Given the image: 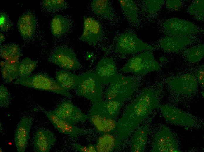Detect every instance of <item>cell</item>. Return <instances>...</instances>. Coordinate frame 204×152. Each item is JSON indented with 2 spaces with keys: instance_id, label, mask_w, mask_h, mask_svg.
Segmentation results:
<instances>
[{
  "instance_id": "1",
  "label": "cell",
  "mask_w": 204,
  "mask_h": 152,
  "mask_svg": "<svg viewBox=\"0 0 204 152\" xmlns=\"http://www.w3.org/2000/svg\"><path fill=\"white\" fill-rule=\"evenodd\" d=\"M159 106L158 92L151 88L143 91L127 106L117 122L116 129L119 139L128 137Z\"/></svg>"
},
{
  "instance_id": "2",
  "label": "cell",
  "mask_w": 204,
  "mask_h": 152,
  "mask_svg": "<svg viewBox=\"0 0 204 152\" xmlns=\"http://www.w3.org/2000/svg\"><path fill=\"white\" fill-rule=\"evenodd\" d=\"M123 102L106 100L92 104L87 114L88 119L96 130L102 133L116 129V119Z\"/></svg>"
},
{
  "instance_id": "3",
  "label": "cell",
  "mask_w": 204,
  "mask_h": 152,
  "mask_svg": "<svg viewBox=\"0 0 204 152\" xmlns=\"http://www.w3.org/2000/svg\"><path fill=\"white\" fill-rule=\"evenodd\" d=\"M139 80L136 77L118 74L110 83L105 93L107 100L123 102L130 99L138 89Z\"/></svg>"
},
{
  "instance_id": "4",
  "label": "cell",
  "mask_w": 204,
  "mask_h": 152,
  "mask_svg": "<svg viewBox=\"0 0 204 152\" xmlns=\"http://www.w3.org/2000/svg\"><path fill=\"white\" fill-rule=\"evenodd\" d=\"M13 83L36 89L54 92L68 98L72 97L68 91L60 86L56 81L44 74L38 73L26 78L19 77Z\"/></svg>"
},
{
  "instance_id": "5",
  "label": "cell",
  "mask_w": 204,
  "mask_h": 152,
  "mask_svg": "<svg viewBox=\"0 0 204 152\" xmlns=\"http://www.w3.org/2000/svg\"><path fill=\"white\" fill-rule=\"evenodd\" d=\"M76 94L89 100L93 104L102 101V83L96 73L89 72L80 75Z\"/></svg>"
},
{
  "instance_id": "6",
  "label": "cell",
  "mask_w": 204,
  "mask_h": 152,
  "mask_svg": "<svg viewBox=\"0 0 204 152\" xmlns=\"http://www.w3.org/2000/svg\"><path fill=\"white\" fill-rule=\"evenodd\" d=\"M160 66L152 53L147 51L130 58L121 69L125 72L141 75L159 70Z\"/></svg>"
},
{
  "instance_id": "7",
  "label": "cell",
  "mask_w": 204,
  "mask_h": 152,
  "mask_svg": "<svg viewBox=\"0 0 204 152\" xmlns=\"http://www.w3.org/2000/svg\"><path fill=\"white\" fill-rule=\"evenodd\" d=\"M154 46L143 42L132 32L120 34L117 40L116 50L123 54L136 53L144 50H152Z\"/></svg>"
},
{
  "instance_id": "8",
  "label": "cell",
  "mask_w": 204,
  "mask_h": 152,
  "mask_svg": "<svg viewBox=\"0 0 204 152\" xmlns=\"http://www.w3.org/2000/svg\"><path fill=\"white\" fill-rule=\"evenodd\" d=\"M163 27L165 32L172 36L190 37L203 32L191 22L178 18L168 19Z\"/></svg>"
},
{
  "instance_id": "9",
  "label": "cell",
  "mask_w": 204,
  "mask_h": 152,
  "mask_svg": "<svg viewBox=\"0 0 204 152\" xmlns=\"http://www.w3.org/2000/svg\"><path fill=\"white\" fill-rule=\"evenodd\" d=\"M153 152H179L177 142L168 128L163 127L155 134L151 150Z\"/></svg>"
},
{
  "instance_id": "10",
  "label": "cell",
  "mask_w": 204,
  "mask_h": 152,
  "mask_svg": "<svg viewBox=\"0 0 204 152\" xmlns=\"http://www.w3.org/2000/svg\"><path fill=\"white\" fill-rule=\"evenodd\" d=\"M39 109L45 113L53 126L59 132L68 135L72 138L86 135L91 132L90 130L77 127L74 124L59 118L52 111H47L40 107Z\"/></svg>"
},
{
  "instance_id": "11",
  "label": "cell",
  "mask_w": 204,
  "mask_h": 152,
  "mask_svg": "<svg viewBox=\"0 0 204 152\" xmlns=\"http://www.w3.org/2000/svg\"><path fill=\"white\" fill-rule=\"evenodd\" d=\"M52 111L59 118L72 124L83 122L88 119L87 115L69 100L62 101Z\"/></svg>"
},
{
  "instance_id": "12",
  "label": "cell",
  "mask_w": 204,
  "mask_h": 152,
  "mask_svg": "<svg viewBox=\"0 0 204 152\" xmlns=\"http://www.w3.org/2000/svg\"><path fill=\"white\" fill-rule=\"evenodd\" d=\"M162 114L166 121L187 127L193 126L195 121L193 117L181 109L169 105H160Z\"/></svg>"
},
{
  "instance_id": "13",
  "label": "cell",
  "mask_w": 204,
  "mask_h": 152,
  "mask_svg": "<svg viewBox=\"0 0 204 152\" xmlns=\"http://www.w3.org/2000/svg\"><path fill=\"white\" fill-rule=\"evenodd\" d=\"M51 61L55 64L67 70L78 69L80 63L74 53L69 49L60 47L53 53Z\"/></svg>"
},
{
  "instance_id": "14",
  "label": "cell",
  "mask_w": 204,
  "mask_h": 152,
  "mask_svg": "<svg viewBox=\"0 0 204 152\" xmlns=\"http://www.w3.org/2000/svg\"><path fill=\"white\" fill-rule=\"evenodd\" d=\"M198 83L193 75L186 74L170 80L168 83L171 90L186 95L194 92L197 88Z\"/></svg>"
},
{
  "instance_id": "15",
  "label": "cell",
  "mask_w": 204,
  "mask_h": 152,
  "mask_svg": "<svg viewBox=\"0 0 204 152\" xmlns=\"http://www.w3.org/2000/svg\"><path fill=\"white\" fill-rule=\"evenodd\" d=\"M32 123L33 120L29 117H23L19 122L14 137L15 145L18 152L25 151L29 139Z\"/></svg>"
},
{
  "instance_id": "16",
  "label": "cell",
  "mask_w": 204,
  "mask_h": 152,
  "mask_svg": "<svg viewBox=\"0 0 204 152\" xmlns=\"http://www.w3.org/2000/svg\"><path fill=\"white\" fill-rule=\"evenodd\" d=\"M96 72L102 83L105 84H110L118 74L115 62L109 58H104L100 61L97 65Z\"/></svg>"
},
{
  "instance_id": "17",
  "label": "cell",
  "mask_w": 204,
  "mask_h": 152,
  "mask_svg": "<svg viewBox=\"0 0 204 152\" xmlns=\"http://www.w3.org/2000/svg\"><path fill=\"white\" fill-rule=\"evenodd\" d=\"M102 33L101 25L97 20L90 17L84 18L83 32L80 37L81 40L95 46L100 38Z\"/></svg>"
},
{
  "instance_id": "18",
  "label": "cell",
  "mask_w": 204,
  "mask_h": 152,
  "mask_svg": "<svg viewBox=\"0 0 204 152\" xmlns=\"http://www.w3.org/2000/svg\"><path fill=\"white\" fill-rule=\"evenodd\" d=\"M56 141V137L52 132L45 129H39L34 137V149L38 152H48Z\"/></svg>"
},
{
  "instance_id": "19",
  "label": "cell",
  "mask_w": 204,
  "mask_h": 152,
  "mask_svg": "<svg viewBox=\"0 0 204 152\" xmlns=\"http://www.w3.org/2000/svg\"><path fill=\"white\" fill-rule=\"evenodd\" d=\"M193 39L192 36L187 37L167 36L161 39L160 46L166 52H176L192 43Z\"/></svg>"
},
{
  "instance_id": "20",
  "label": "cell",
  "mask_w": 204,
  "mask_h": 152,
  "mask_svg": "<svg viewBox=\"0 0 204 152\" xmlns=\"http://www.w3.org/2000/svg\"><path fill=\"white\" fill-rule=\"evenodd\" d=\"M36 22L31 14L26 13L19 18L17 27L21 36L24 38L29 39L33 36L35 29Z\"/></svg>"
},
{
  "instance_id": "21",
  "label": "cell",
  "mask_w": 204,
  "mask_h": 152,
  "mask_svg": "<svg viewBox=\"0 0 204 152\" xmlns=\"http://www.w3.org/2000/svg\"><path fill=\"white\" fill-rule=\"evenodd\" d=\"M149 126L145 125L138 128L134 133L131 141V149L133 152H142L147 143Z\"/></svg>"
},
{
  "instance_id": "22",
  "label": "cell",
  "mask_w": 204,
  "mask_h": 152,
  "mask_svg": "<svg viewBox=\"0 0 204 152\" xmlns=\"http://www.w3.org/2000/svg\"><path fill=\"white\" fill-rule=\"evenodd\" d=\"M80 78V75L64 70H59L56 73V82L60 86L67 91L76 88Z\"/></svg>"
},
{
  "instance_id": "23",
  "label": "cell",
  "mask_w": 204,
  "mask_h": 152,
  "mask_svg": "<svg viewBox=\"0 0 204 152\" xmlns=\"http://www.w3.org/2000/svg\"><path fill=\"white\" fill-rule=\"evenodd\" d=\"M18 61L12 62L4 60L1 62V72L4 80L10 83L18 77Z\"/></svg>"
},
{
  "instance_id": "24",
  "label": "cell",
  "mask_w": 204,
  "mask_h": 152,
  "mask_svg": "<svg viewBox=\"0 0 204 152\" xmlns=\"http://www.w3.org/2000/svg\"><path fill=\"white\" fill-rule=\"evenodd\" d=\"M93 12L97 15L106 18L113 15L111 7L107 0H93L91 4Z\"/></svg>"
},
{
  "instance_id": "25",
  "label": "cell",
  "mask_w": 204,
  "mask_h": 152,
  "mask_svg": "<svg viewBox=\"0 0 204 152\" xmlns=\"http://www.w3.org/2000/svg\"><path fill=\"white\" fill-rule=\"evenodd\" d=\"M123 12L127 19L132 24L138 22L137 7L132 0H118Z\"/></svg>"
},
{
  "instance_id": "26",
  "label": "cell",
  "mask_w": 204,
  "mask_h": 152,
  "mask_svg": "<svg viewBox=\"0 0 204 152\" xmlns=\"http://www.w3.org/2000/svg\"><path fill=\"white\" fill-rule=\"evenodd\" d=\"M69 23L63 16L57 15L52 19L50 29L52 34L56 37H59L65 33L69 28Z\"/></svg>"
},
{
  "instance_id": "27",
  "label": "cell",
  "mask_w": 204,
  "mask_h": 152,
  "mask_svg": "<svg viewBox=\"0 0 204 152\" xmlns=\"http://www.w3.org/2000/svg\"><path fill=\"white\" fill-rule=\"evenodd\" d=\"M0 55L5 60L12 62H18L20 55V49L15 44L6 45L1 48Z\"/></svg>"
},
{
  "instance_id": "28",
  "label": "cell",
  "mask_w": 204,
  "mask_h": 152,
  "mask_svg": "<svg viewBox=\"0 0 204 152\" xmlns=\"http://www.w3.org/2000/svg\"><path fill=\"white\" fill-rule=\"evenodd\" d=\"M109 133H103L99 137L96 146L97 151L109 152L113 150L115 146V139Z\"/></svg>"
},
{
  "instance_id": "29",
  "label": "cell",
  "mask_w": 204,
  "mask_h": 152,
  "mask_svg": "<svg viewBox=\"0 0 204 152\" xmlns=\"http://www.w3.org/2000/svg\"><path fill=\"white\" fill-rule=\"evenodd\" d=\"M184 55L189 62L193 63L197 62L203 57L204 45L200 44L187 49L184 51Z\"/></svg>"
},
{
  "instance_id": "30",
  "label": "cell",
  "mask_w": 204,
  "mask_h": 152,
  "mask_svg": "<svg viewBox=\"0 0 204 152\" xmlns=\"http://www.w3.org/2000/svg\"><path fill=\"white\" fill-rule=\"evenodd\" d=\"M37 63V61L28 58H24L19 65L18 77L22 78L29 77L35 68Z\"/></svg>"
},
{
  "instance_id": "31",
  "label": "cell",
  "mask_w": 204,
  "mask_h": 152,
  "mask_svg": "<svg viewBox=\"0 0 204 152\" xmlns=\"http://www.w3.org/2000/svg\"><path fill=\"white\" fill-rule=\"evenodd\" d=\"M188 11L189 13L193 16L197 20H203L204 16V1L196 0L190 5Z\"/></svg>"
},
{
  "instance_id": "32",
  "label": "cell",
  "mask_w": 204,
  "mask_h": 152,
  "mask_svg": "<svg viewBox=\"0 0 204 152\" xmlns=\"http://www.w3.org/2000/svg\"><path fill=\"white\" fill-rule=\"evenodd\" d=\"M144 7L146 11L149 14L157 13L164 4V1L162 0H144Z\"/></svg>"
},
{
  "instance_id": "33",
  "label": "cell",
  "mask_w": 204,
  "mask_h": 152,
  "mask_svg": "<svg viewBox=\"0 0 204 152\" xmlns=\"http://www.w3.org/2000/svg\"><path fill=\"white\" fill-rule=\"evenodd\" d=\"M42 4L45 8L51 11L62 9L67 6L66 2L62 0H44Z\"/></svg>"
},
{
  "instance_id": "34",
  "label": "cell",
  "mask_w": 204,
  "mask_h": 152,
  "mask_svg": "<svg viewBox=\"0 0 204 152\" xmlns=\"http://www.w3.org/2000/svg\"><path fill=\"white\" fill-rule=\"evenodd\" d=\"M11 96L6 87L4 85L0 86V105L3 108H7L11 103Z\"/></svg>"
},
{
  "instance_id": "35",
  "label": "cell",
  "mask_w": 204,
  "mask_h": 152,
  "mask_svg": "<svg viewBox=\"0 0 204 152\" xmlns=\"http://www.w3.org/2000/svg\"><path fill=\"white\" fill-rule=\"evenodd\" d=\"M11 26V23L7 15L5 13H1L0 14V28L1 31H8Z\"/></svg>"
},
{
  "instance_id": "36",
  "label": "cell",
  "mask_w": 204,
  "mask_h": 152,
  "mask_svg": "<svg viewBox=\"0 0 204 152\" xmlns=\"http://www.w3.org/2000/svg\"><path fill=\"white\" fill-rule=\"evenodd\" d=\"M75 148L80 152H96V146L92 144L86 146H83L78 144H75L74 145Z\"/></svg>"
},
{
  "instance_id": "37",
  "label": "cell",
  "mask_w": 204,
  "mask_h": 152,
  "mask_svg": "<svg viewBox=\"0 0 204 152\" xmlns=\"http://www.w3.org/2000/svg\"><path fill=\"white\" fill-rule=\"evenodd\" d=\"M182 5V2L178 0H168L166 1V6L168 9L174 11L179 10Z\"/></svg>"
},
{
  "instance_id": "38",
  "label": "cell",
  "mask_w": 204,
  "mask_h": 152,
  "mask_svg": "<svg viewBox=\"0 0 204 152\" xmlns=\"http://www.w3.org/2000/svg\"><path fill=\"white\" fill-rule=\"evenodd\" d=\"M196 78L198 82L202 87L204 86V70L203 68L198 70L195 74Z\"/></svg>"
},
{
  "instance_id": "39",
  "label": "cell",
  "mask_w": 204,
  "mask_h": 152,
  "mask_svg": "<svg viewBox=\"0 0 204 152\" xmlns=\"http://www.w3.org/2000/svg\"><path fill=\"white\" fill-rule=\"evenodd\" d=\"M0 44H1L4 41L5 39V38L4 35L1 33H0Z\"/></svg>"
},
{
  "instance_id": "40",
  "label": "cell",
  "mask_w": 204,
  "mask_h": 152,
  "mask_svg": "<svg viewBox=\"0 0 204 152\" xmlns=\"http://www.w3.org/2000/svg\"><path fill=\"white\" fill-rule=\"evenodd\" d=\"M201 94L203 97H204V92L202 91L201 92Z\"/></svg>"
}]
</instances>
